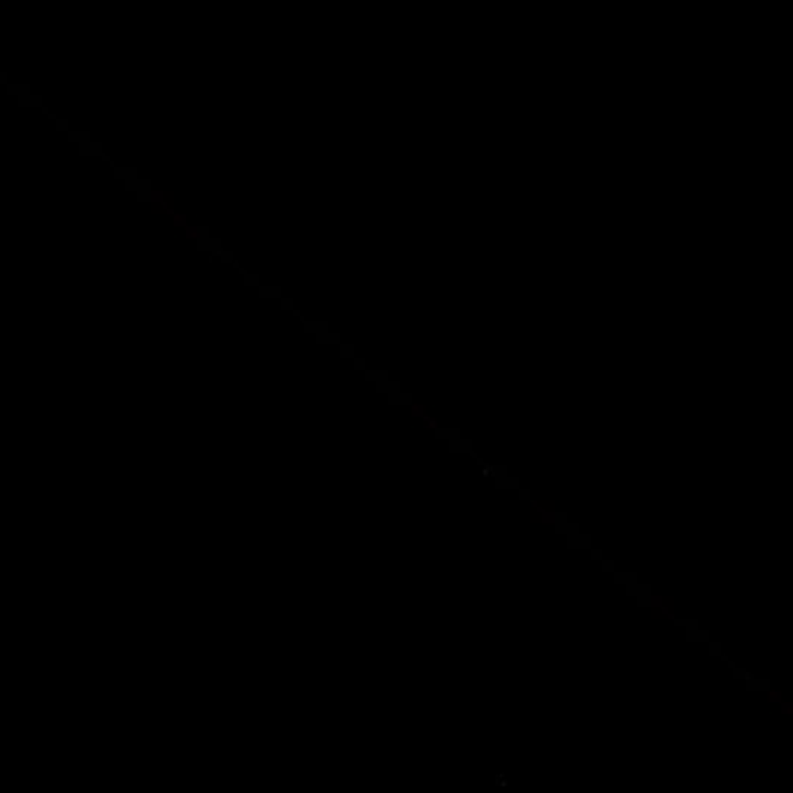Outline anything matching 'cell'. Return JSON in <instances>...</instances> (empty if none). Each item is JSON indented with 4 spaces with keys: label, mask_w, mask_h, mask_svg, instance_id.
Segmentation results:
<instances>
[{
    "label": "cell",
    "mask_w": 793,
    "mask_h": 793,
    "mask_svg": "<svg viewBox=\"0 0 793 793\" xmlns=\"http://www.w3.org/2000/svg\"><path fill=\"white\" fill-rule=\"evenodd\" d=\"M152 210L156 215H174V196L170 191H153L152 194Z\"/></svg>",
    "instance_id": "cell-1"
},
{
    "label": "cell",
    "mask_w": 793,
    "mask_h": 793,
    "mask_svg": "<svg viewBox=\"0 0 793 793\" xmlns=\"http://www.w3.org/2000/svg\"><path fill=\"white\" fill-rule=\"evenodd\" d=\"M173 221H174V226H177V228H189V217L186 215H173Z\"/></svg>",
    "instance_id": "cell-2"
}]
</instances>
